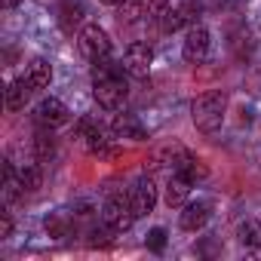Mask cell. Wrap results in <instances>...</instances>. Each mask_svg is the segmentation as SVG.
<instances>
[{
    "label": "cell",
    "instance_id": "cell-2",
    "mask_svg": "<svg viewBox=\"0 0 261 261\" xmlns=\"http://www.w3.org/2000/svg\"><path fill=\"white\" fill-rule=\"evenodd\" d=\"M224 111H227V95L221 89H212V92H203L191 105V120H194V126L200 129V133L212 136L224 123Z\"/></svg>",
    "mask_w": 261,
    "mask_h": 261
},
{
    "label": "cell",
    "instance_id": "cell-7",
    "mask_svg": "<svg viewBox=\"0 0 261 261\" xmlns=\"http://www.w3.org/2000/svg\"><path fill=\"white\" fill-rule=\"evenodd\" d=\"M197 16H200V4L197 0H185L181 7H175V10H169L166 16H163V31L166 34H175V31H181V28H191V25H197Z\"/></svg>",
    "mask_w": 261,
    "mask_h": 261
},
{
    "label": "cell",
    "instance_id": "cell-12",
    "mask_svg": "<svg viewBox=\"0 0 261 261\" xmlns=\"http://www.w3.org/2000/svg\"><path fill=\"white\" fill-rule=\"evenodd\" d=\"M191 178H185V175H178V172H172L169 175V181H166V194H163V200H166V206L169 209H181L185 203H188V197H191Z\"/></svg>",
    "mask_w": 261,
    "mask_h": 261
},
{
    "label": "cell",
    "instance_id": "cell-20",
    "mask_svg": "<svg viewBox=\"0 0 261 261\" xmlns=\"http://www.w3.org/2000/svg\"><path fill=\"white\" fill-rule=\"evenodd\" d=\"M166 13H169V0H145V22L148 25L163 22Z\"/></svg>",
    "mask_w": 261,
    "mask_h": 261
},
{
    "label": "cell",
    "instance_id": "cell-4",
    "mask_svg": "<svg viewBox=\"0 0 261 261\" xmlns=\"http://www.w3.org/2000/svg\"><path fill=\"white\" fill-rule=\"evenodd\" d=\"M77 46H80L83 59H89L92 65L111 56V37H108V31L101 25H86L80 31V37H77Z\"/></svg>",
    "mask_w": 261,
    "mask_h": 261
},
{
    "label": "cell",
    "instance_id": "cell-8",
    "mask_svg": "<svg viewBox=\"0 0 261 261\" xmlns=\"http://www.w3.org/2000/svg\"><path fill=\"white\" fill-rule=\"evenodd\" d=\"M129 200H133V209H136L139 218H142V215H151L154 206H157V185H154L148 175L139 178V181L133 185V191H129Z\"/></svg>",
    "mask_w": 261,
    "mask_h": 261
},
{
    "label": "cell",
    "instance_id": "cell-6",
    "mask_svg": "<svg viewBox=\"0 0 261 261\" xmlns=\"http://www.w3.org/2000/svg\"><path fill=\"white\" fill-rule=\"evenodd\" d=\"M154 65V46L145 43V40H133L126 49H123V68L126 74H133V77H148Z\"/></svg>",
    "mask_w": 261,
    "mask_h": 261
},
{
    "label": "cell",
    "instance_id": "cell-9",
    "mask_svg": "<svg viewBox=\"0 0 261 261\" xmlns=\"http://www.w3.org/2000/svg\"><path fill=\"white\" fill-rule=\"evenodd\" d=\"M34 114H37V123H43V126H49V129L65 126V123L71 120V111H68L65 101H59V98H43V101L34 108Z\"/></svg>",
    "mask_w": 261,
    "mask_h": 261
},
{
    "label": "cell",
    "instance_id": "cell-25",
    "mask_svg": "<svg viewBox=\"0 0 261 261\" xmlns=\"http://www.w3.org/2000/svg\"><path fill=\"white\" fill-rule=\"evenodd\" d=\"M98 4H108V7H120L123 0H98Z\"/></svg>",
    "mask_w": 261,
    "mask_h": 261
},
{
    "label": "cell",
    "instance_id": "cell-1",
    "mask_svg": "<svg viewBox=\"0 0 261 261\" xmlns=\"http://www.w3.org/2000/svg\"><path fill=\"white\" fill-rule=\"evenodd\" d=\"M123 62H111V59H101L95 62L92 68V95L98 101V108L105 111H120L129 98V86H126V77H123Z\"/></svg>",
    "mask_w": 261,
    "mask_h": 261
},
{
    "label": "cell",
    "instance_id": "cell-14",
    "mask_svg": "<svg viewBox=\"0 0 261 261\" xmlns=\"http://www.w3.org/2000/svg\"><path fill=\"white\" fill-rule=\"evenodd\" d=\"M25 80L34 86V89H46L49 80H53V65L46 59H31L28 62V71H25Z\"/></svg>",
    "mask_w": 261,
    "mask_h": 261
},
{
    "label": "cell",
    "instance_id": "cell-10",
    "mask_svg": "<svg viewBox=\"0 0 261 261\" xmlns=\"http://www.w3.org/2000/svg\"><path fill=\"white\" fill-rule=\"evenodd\" d=\"M209 215H212V206L206 203V200H197V203H185L181 206V215H178V224H181V230H203L206 227V221H209Z\"/></svg>",
    "mask_w": 261,
    "mask_h": 261
},
{
    "label": "cell",
    "instance_id": "cell-18",
    "mask_svg": "<svg viewBox=\"0 0 261 261\" xmlns=\"http://www.w3.org/2000/svg\"><path fill=\"white\" fill-rule=\"evenodd\" d=\"M117 19H120L123 25L145 19V0H123V4L117 7Z\"/></svg>",
    "mask_w": 261,
    "mask_h": 261
},
{
    "label": "cell",
    "instance_id": "cell-13",
    "mask_svg": "<svg viewBox=\"0 0 261 261\" xmlns=\"http://www.w3.org/2000/svg\"><path fill=\"white\" fill-rule=\"evenodd\" d=\"M31 92H34V86L22 77V80H13L10 86H7V92H4V101H7V111H22L25 105H28V98H31Z\"/></svg>",
    "mask_w": 261,
    "mask_h": 261
},
{
    "label": "cell",
    "instance_id": "cell-19",
    "mask_svg": "<svg viewBox=\"0 0 261 261\" xmlns=\"http://www.w3.org/2000/svg\"><path fill=\"white\" fill-rule=\"evenodd\" d=\"M43 227H46V233H49V237H56V240H65V237L71 233V218H68L65 212H56V215H46Z\"/></svg>",
    "mask_w": 261,
    "mask_h": 261
},
{
    "label": "cell",
    "instance_id": "cell-21",
    "mask_svg": "<svg viewBox=\"0 0 261 261\" xmlns=\"http://www.w3.org/2000/svg\"><path fill=\"white\" fill-rule=\"evenodd\" d=\"M80 16H83V7L77 4V0H65V4H62V28L65 31H71L80 22Z\"/></svg>",
    "mask_w": 261,
    "mask_h": 261
},
{
    "label": "cell",
    "instance_id": "cell-3",
    "mask_svg": "<svg viewBox=\"0 0 261 261\" xmlns=\"http://www.w3.org/2000/svg\"><path fill=\"white\" fill-rule=\"evenodd\" d=\"M101 218H105V227L111 233H126L129 227L136 224V209H133V200L126 194H111L101 206Z\"/></svg>",
    "mask_w": 261,
    "mask_h": 261
},
{
    "label": "cell",
    "instance_id": "cell-17",
    "mask_svg": "<svg viewBox=\"0 0 261 261\" xmlns=\"http://www.w3.org/2000/svg\"><path fill=\"white\" fill-rule=\"evenodd\" d=\"M237 237H240L243 246H249V249H261V221H258V218H246V221L240 224Z\"/></svg>",
    "mask_w": 261,
    "mask_h": 261
},
{
    "label": "cell",
    "instance_id": "cell-22",
    "mask_svg": "<svg viewBox=\"0 0 261 261\" xmlns=\"http://www.w3.org/2000/svg\"><path fill=\"white\" fill-rule=\"evenodd\" d=\"M163 246H166V230H163V227H154V230L148 233V249L163 252Z\"/></svg>",
    "mask_w": 261,
    "mask_h": 261
},
{
    "label": "cell",
    "instance_id": "cell-5",
    "mask_svg": "<svg viewBox=\"0 0 261 261\" xmlns=\"http://www.w3.org/2000/svg\"><path fill=\"white\" fill-rule=\"evenodd\" d=\"M209 43H212L209 28L200 25V22L191 25L188 34H185V43H181V56H185V62H188V65H203L206 56H209Z\"/></svg>",
    "mask_w": 261,
    "mask_h": 261
},
{
    "label": "cell",
    "instance_id": "cell-23",
    "mask_svg": "<svg viewBox=\"0 0 261 261\" xmlns=\"http://www.w3.org/2000/svg\"><path fill=\"white\" fill-rule=\"evenodd\" d=\"M10 233H13V218L4 212V218H0V240H7Z\"/></svg>",
    "mask_w": 261,
    "mask_h": 261
},
{
    "label": "cell",
    "instance_id": "cell-15",
    "mask_svg": "<svg viewBox=\"0 0 261 261\" xmlns=\"http://www.w3.org/2000/svg\"><path fill=\"white\" fill-rule=\"evenodd\" d=\"M19 181H22V191H25V194H34V191L43 185V169H40V160L25 163V166L19 169Z\"/></svg>",
    "mask_w": 261,
    "mask_h": 261
},
{
    "label": "cell",
    "instance_id": "cell-24",
    "mask_svg": "<svg viewBox=\"0 0 261 261\" xmlns=\"http://www.w3.org/2000/svg\"><path fill=\"white\" fill-rule=\"evenodd\" d=\"M0 4H4V10H13V7H19L22 0H0Z\"/></svg>",
    "mask_w": 261,
    "mask_h": 261
},
{
    "label": "cell",
    "instance_id": "cell-11",
    "mask_svg": "<svg viewBox=\"0 0 261 261\" xmlns=\"http://www.w3.org/2000/svg\"><path fill=\"white\" fill-rule=\"evenodd\" d=\"M111 129H114L117 139H133V142H145L148 139V129L139 123L136 114H117L114 123H111Z\"/></svg>",
    "mask_w": 261,
    "mask_h": 261
},
{
    "label": "cell",
    "instance_id": "cell-16",
    "mask_svg": "<svg viewBox=\"0 0 261 261\" xmlns=\"http://www.w3.org/2000/svg\"><path fill=\"white\" fill-rule=\"evenodd\" d=\"M53 154H56V139H53V133H49V126H46V129H40V133L34 136V160L49 163Z\"/></svg>",
    "mask_w": 261,
    "mask_h": 261
}]
</instances>
